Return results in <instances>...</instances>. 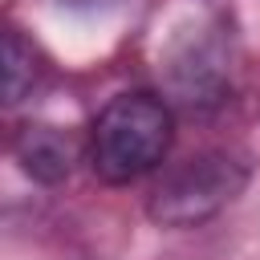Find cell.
I'll return each instance as SVG.
<instances>
[{
	"label": "cell",
	"mask_w": 260,
	"mask_h": 260,
	"mask_svg": "<svg viewBox=\"0 0 260 260\" xmlns=\"http://www.w3.org/2000/svg\"><path fill=\"white\" fill-rule=\"evenodd\" d=\"M175 138V118L154 93H118L89 130V162L106 183H134L154 171Z\"/></svg>",
	"instance_id": "obj_1"
},
{
	"label": "cell",
	"mask_w": 260,
	"mask_h": 260,
	"mask_svg": "<svg viewBox=\"0 0 260 260\" xmlns=\"http://www.w3.org/2000/svg\"><path fill=\"white\" fill-rule=\"evenodd\" d=\"M248 183V167L223 150H203L175 162L150 191V219L162 228H195L219 215Z\"/></svg>",
	"instance_id": "obj_2"
},
{
	"label": "cell",
	"mask_w": 260,
	"mask_h": 260,
	"mask_svg": "<svg viewBox=\"0 0 260 260\" xmlns=\"http://www.w3.org/2000/svg\"><path fill=\"white\" fill-rule=\"evenodd\" d=\"M77 154L81 150H77L73 134L61 130V126H24V134L16 138V162L37 183H61V179H69Z\"/></svg>",
	"instance_id": "obj_3"
},
{
	"label": "cell",
	"mask_w": 260,
	"mask_h": 260,
	"mask_svg": "<svg viewBox=\"0 0 260 260\" xmlns=\"http://www.w3.org/2000/svg\"><path fill=\"white\" fill-rule=\"evenodd\" d=\"M41 77V53L12 28H0V106L20 102Z\"/></svg>",
	"instance_id": "obj_4"
},
{
	"label": "cell",
	"mask_w": 260,
	"mask_h": 260,
	"mask_svg": "<svg viewBox=\"0 0 260 260\" xmlns=\"http://www.w3.org/2000/svg\"><path fill=\"white\" fill-rule=\"evenodd\" d=\"M61 4L73 12H102V8H114L118 0H61Z\"/></svg>",
	"instance_id": "obj_5"
}]
</instances>
